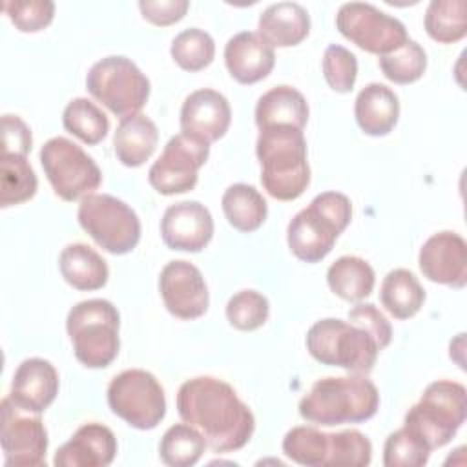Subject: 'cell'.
Masks as SVG:
<instances>
[{
    "label": "cell",
    "instance_id": "6da1fadb",
    "mask_svg": "<svg viewBox=\"0 0 467 467\" xmlns=\"http://www.w3.org/2000/svg\"><path fill=\"white\" fill-rule=\"evenodd\" d=\"M177 412L195 427L213 452L224 454L243 449L255 429L248 405L226 381L213 376L186 379L177 392Z\"/></svg>",
    "mask_w": 467,
    "mask_h": 467
},
{
    "label": "cell",
    "instance_id": "7a4b0ae2",
    "mask_svg": "<svg viewBox=\"0 0 467 467\" xmlns=\"http://www.w3.org/2000/svg\"><path fill=\"white\" fill-rule=\"evenodd\" d=\"M379 407L376 385L365 374L317 379L299 401V414L314 425L332 427L370 420Z\"/></svg>",
    "mask_w": 467,
    "mask_h": 467
},
{
    "label": "cell",
    "instance_id": "3957f363",
    "mask_svg": "<svg viewBox=\"0 0 467 467\" xmlns=\"http://www.w3.org/2000/svg\"><path fill=\"white\" fill-rule=\"evenodd\" d=\"M255 153L261 164V184L277 201L297 199L310 182L306 140L303 130L272 126L259 130Z\"/></svg>",
    "mask_w": 467,
    "mask_h": 467
},
{
    "label": "cell",
    "instance_id": "277c9868",
    "mask_svg": "<svg viewBox=\"0 0 467 467\" xmlns=\"http://www.w3.org/2000/svg\"><path fill=\"white\" fill-rule=\"evenodd\" d=\"M350 219L352 204L347 195L339 192L316 195L312 202L288 223L286 241L290 252L305 263L325 259Z\"/></svg>",
    "mask_w": 467,
    "mask_h": 467
},
{
    "label": "cell",
    "instance_id": "5b68a950",
    "mask_svg": "<svg viewBox=\"0 0 467 467\" xmlns=\"http://www.w3.org/2000/svg\"><path fill=\"white\" fill-rule=\"evenodd\" d=\"M119 327V310L108 299L80 301L66 317L75 358L88 368H104L113 363L120 348Z\"/></svg>",
    "mask_w": 467,
    "mask_h": 467
},
{
    "label": "cell",
    "instance_id": "8992f818",
    "mask_svg": "<svg viewBox=\"0 0 467 467\" xmlns=\"http://www.w3.org/2000/svg\"><path fill=\"white\" fill-rule=\"evenodd\" d=\"M467 414V390L462 383L438 379L427 385L420 401L405 414L403 427L431 451L447 445Z\"/></svg>",
    "mask_w": 467,
    "mask_h": 467
},
{
    "label": "cell",
    "instance_id": "52a82bcc",
    "mask_svg": "<svg viewBox=\"0 0 467 467\" xmlns=\"http://www.w3.org/2000/svg\"><path fill=\"white\" fill-rule=\"evenodd\" d=\"M306 350L323 365L356 374L370 372L379 354L376 339L367 330L337 317L319 319L308 328Z\"/></svg>",
    "mask_w": 467,
    "mask_h": 467
},
{
    "label": "cell",
    "instance_id": "ba28073f",
    "mask_svg": "<svg viewBox=\"0 0 467 467\" xmlns=\"http://www.w3.org/2000/svg\"><path fill=\"white\" fill-rule=\"evenodd\" d=\"M86 88L113 115L126 119L142 109L150 97L148 77L128 57L111 55L95 62L86 77Z\"/></svg>",
    "mask_w": 467,
    "mask_h": 467
},
{
    "label": "cell",
    "instance_id": "9c48e42d",
    "mask_svg": "<svg viewBox=\"0 0 467 467\" xmlns=\"http://www.w3.org/2000/svg\"><path fill=\"white\" fill-rule=\"evenodd\" d=\"M78 224L106 252L122 255L140 239V221L131 206L108 193L86 195L78 204Z\"/></svg>",
    "mask_w": 467,
    "mask_h": 467
},
{
    "label": "cell",
    "instance_id": "30bf717a",
    "mask_svg": "<svg viewBox=\"0 0 467 467\" xmlns=\"http://www.w3.org/2000/svg\"><path fill=\"white\" fill-rule=\"evenodd\" d=\"M108 405L113 414L139 431L155 429L166 414L164 389L142 368H128L108 385Z\"/></svg>",
    "mask_w": 467,
    "mask_h": 467
},
{
    "label": "cell",
    "instance_id": "8fae6325",
    "mask_svg": "<svg viewBox=\"0 0 467 467\" xmlns=\"http://www.w3.org/2000/svg\"><path fill=\"white\" fill-rule=\"evenodd\" d=\"M40 164L51 188L64 201L84 199L102 182L97 162L66 137H53L44 142L40 148Z\"/></svg>",
    "mask_w": 467,
    "mask_h": 467
},
{
    "label": "cell",
    "instance_id": "7c38bea8",
    "mask_svg": "<svg viewBox=\"0 0 467 467\" xmlns=\"http://www.w3.org/2000/svg\"><path fill=\"white\" fill-rule=\"evenodd\" d=\"M339 33L367 53L387 55L409 40L403 22L367 2H347L337 9Z\"/></svg>",
    "mask_w": 467,
    "mask_h": 467
},
{
    "label": "cell",
    "instance_id": "4fadbf2b",
    "mask_svg": "<svg viewBox=\"0 0 467 467\" xmlns=\"http://www.w3.org/2000/svg\"><path fill=\"white\" fill-rule=\"evenodd\" d=\"M210 155V144L192 135L179 133L171 137L159 159L148 171L150 184L162 195L184 193L195 188L199 168Z\"/></svg>",
    "mask_w": 467,
    "mask_h": 467
},
{
    "label": "cell",
    "instance_id": "5bb4252c",
    "mask_svg": "<svg viewBox=\"0 0 467 467\" xmlns=\"http://www.w3.org/2000/svg\"><path fill=\"white\" fill-rule=\"evenodd\" d=\"M2 431L0 441L5 465L13 467H40L46 465L47 431L40 414L16 407L9 396L0 403Z\"/></svg>",
    "mask_w": 467,
    "mask_h": 467
},
{
    "label": "cell",
    "instance_id": "9a60e30c",
    "mask_svg": "<svg viewBox=\"0 0 467 467\" xmlns=\"http://www.w3.org/2000/svg\"><path fill=\"white\" fill-rule=\"evenodd\" d=\"M159 292L166 310L179 319H197L208 310V286L201 270L190 261L166 263L159 275Z\"/></svg>",
    "mask_w": 467,
    "mask_h": 467
},
{
    "label": "cell",
    "instance_id": "2e32d148",
    "mask_svg": "<svg viewBox=\"0 0 467 467\" xmlns=\"http://www.w3.org/2000/svg\"><path fill=\"white\" fill-rule=\"evenodd\" d=\"M418 265L429 281L463 288L467 283V243L456 232H438L420 248Z\"/></svg>",
    "mask_w": 467,
    "mask_h": 467
},
{
    "label": "cell",
    "instance_id": "e0dca14e",
    "mask_svg": "<svg viewBox=\"0 0 467 467\" xmlns=\"http://www.w3.org/2000/svg\"><path fill=\"white\" fill-rule=\"evenodd\" d=\"M161 235L171 250L201 252L213 235L212 213L199 201L175 202L161 219Z\"/></svg>",
    "mask_w": 467,
    "mask_h": 467
},
{
    "label": "cell",
    "instance_id": "ac0fdd59",
    "mask_svg": "<svg viewBox=\"0 0 467 467\" xmlns=\"http://www.w3.org/2000/svg\"><path fill=\"white\" fill-rule=\"evenodd\" d=\"M232 109L224 95L215 89L190 93L181 108V133L192 135L208 144L219 140L230 128Z\"/></svg>",
    "mask_w": 467,
    "mask_h": 467
},
{
    "label": "cell",
    "instance_id": "d6986e66",
    "mask_svg": "<svg viewBox=\"0 0 467 467\" xmlns=\"http://www.w3.org/2000/svg\"><path fill=\"white\" fill-rule=\"evenodd\" d=\"M58 394V372L44 358L24 359L13 376L9 400L29 412L42 414Z\"/></svg>",
    "mask_w": 467,
    "mask_h": 467
},
{
    "label": "cell",
    "instance_id": "ffe728a7",
    "mask_svg": "<svg viewBox=\"0 0 467 467\" xmlns=\"http://www.w3.org/2000/svg\"><path fill=\"white\" fill-rule=\"evenodd\" d=\"M117 454V438L102 423H84L75 434L57 449L53 463L57 467H106Z\"/></svg>",
    "mask_w": 467,
    "mask_h": 467
},
{
    "label": "cell",
    "instance_id": "44dd1931",
    "mask_svg": "<svg viewBox=\"0 0 467 467\" xmlns=\"http://www.w3.org/2000/svg\"><path fill=\"white\" fill-rule=\"evenodd\" d=\"M224 62L232 78L241 84H255L274 69L275 53L259 33L241 31L226 42Z\"/></svg>",
    "mask_w": 467,
    "mask_h": 467
},
{
    "label": "cell",
    "instance_id": "7402d4cb",
    "mask_svg": "<svg viewBox=\"0 0 467 467\" xmlns=\"http://www.w3.org/2000/svg\"><path fill=\"white\" fill-rule=\"evenodd\" d=\"M354 115L358 126L372 137L390 133L400 117L398 95L385 84L370 82L356 97Z\"/></svg>",
    "mask_w": 467,
    "mask_h": 467
},
{
    "label": "cell",
    "instance_id": "603a6c76",
    "mask_svg": "<svg viewBox=\"0 0 467 467\" xmlns=\"http://www.w3.org/2000/svg\"><path fill=\"white\" fill-rule=\"evenodd\" d=\"M259 35L272 47H290L303 42L310 31V15L297 2L270 4L259 15Z\"/></svg>",
    "mask_w": 467,
    "mask_h": 467
},
{
    "label": "cell",
    "instance_id": "cb8c5ba5",
    "mask_svg": "<svg viewBox=\"0 0 467 467\" xmlns=\"http://www.w3.org/2000/svg\"><path fill=\"white\" fill-rule=\"evenodd\" d=\"M308 120V102L301 91L281 84L263 93L255 106V124L259 130L272 126H292L303 130Z\"/></svg>",
    "mask_w": 467,
    "mask_h": 467
},
{
    "label": "cell",
    "instance_id": "d4e9b609",
    "mask_svg": "<svg viewBox=\"0 0 467 467\" xmlns=\"http://www.w3.org/2000/svg\"><path fill=\"white\" fill-rule=\"evenodd\" d=\"M157 140L159 131L155 122L142 113H135L122 119L117 126L113 135V150L124 166L137 168L151 157L157 148Z\"/></svg>",
    "mask_w": 467,
    "mask_h": 467
},
{
    "label": "cell",
    "instance_id": "484cf974",
    "mask_svg": "<svg viewBox=\"0 0 467 467\" xmlns=\"http://www.w3.org/2000/svg\"><path fill=\"white\" fill-rule=\"evenodd\" d=\"M58 268L66 283L77 290H99L109 277L106 261L84 243L67 244L58 255Z\"/></svg>",
    "mask_w": 467,
    "mask_h": 467
},
{
    "label": "cell",
    "instance_id": "4316f807",
    "mask_svg": "<svg viewBox=\"0 0 467 467\" xmlns=\"http://www.w3.org/2000/svg\"><path fill=\"white\" fill-rule=\"evenodd\" d=\"M379 299L390 316L396 319H409L423 306L425 290L410 270L394 268L383 277Z\"/></svg>",
    "mask_w": 467,
    "mask_h": 467
},
{
    "label": "cell",
    "instance_id": "83f0119b",
    "mask_svg": "<svg viewBox=\"0 0 467 467\" xmlns=\"http://www.w3.org/2000/svg\"><path fill=\"white\" fill-rule=\"evenodd\" d=\"M330 290L345 301H361L370 296L376 275L372 266L358 255H341L327 270Z\"/></svg>",
    "mask_w": 467,
    "mask_h": 467
},
{
    "label": "cell",
    "instance_id": "f1b7e54d",
    "mask_svg": "<svg viewBox=\"0 0 467 467\" xmlns=\"http://www.w3.org/2000/svg\"><path fill=\"white\" fill-rule=\"evenodd\" d=\"M221 206L228 223L239 232L257 230L268 213L265 197L250 184L235 182L223 193Z\"/></svg>",
    "mask_w": 467,
    "mask_h": 467
},
{
    "label": "cell",
    "instance_id": "f546056e",
    "mask_svg": "<svg viewBox=\"0 0 467 467\" xmlns=\"http://www.w3.org/2000/svg\"><path fill=\"white\" fill-rule=\"evenodd\" d=\"M36 175L26 155L2 153L0 162V206H15L36 193Z\"/></svg>",
    "mask_w": 467,
    "mask_h": 467
},
{
    "label": "cell",
    "instance_id": "4dcf8cb0",
    "mask_svg": "<svg viewBox=\"0 0 467 467\" xmlns=\"http://www.w3.org/2000/svg\"><path fill=\"white\" fill-rule=\"evenodd\" d=\"M423 26L427 35L440 44H452L467 33L465 0H432L427 5Z\"/></svg>",
    "mask_w": 467,
    "mask_h": 467
},
{
    "label": "cell",
    "instance_id": "1f68e13d",
    "mask_svg": "<svg viewBox=\"0 0 467 467\" xmlns=\"http://www.w3.org/2000/svg\"><path fill=\"white\" fill-rule=\"evenodd\" d=\"M206 449L202 434L190 423L171 425L161 438L159 456L162 463L170 467H192L195 465Z\"/></svg>",
    "mask_w": 467,
    "mask_h": 467
},
{
    "label": "cell",
    "instance_id": "d6a6232c",
    "mask_svg": "<svg viewBox=\"0 0 467 467\" xmlns=\"http://www.w3.org/2000/svg\"><path fill=\"white\" fill-rule=\"evenodd\" d=\"M62 124L66 131L86 144L100 142L109 131V120L106 113L95 102L84 97H77L67 102L62 113Z\"/></svg>",
    "mask_w": 467,
    "mask_h": 467
},
{
    "label": "cell",
    "instance_id": "836d02e7",
    "mask_svg": "<svg viewBox=\"0 0 467 467\" xmlns=\"http://www.w3.org/2000/svg\"><path fill=\"white\" fill-rule=\"evenodd\" d=\"M283 452L299 465L325 467L328 454V432L308 425L294 427L283 438Z\"/></svg>",
    "mask_w": 467,
    "mask_h": 467
},
{
    "label": "cell",
    "instance_id": "e575fe53",
    "mask_svg": "<svg viewBox=\"0 0 467 467\" xmlns=\"http://www.w3.org/2000/svg\"><path fill=\"white\" fill-rule=\"evenodd\" d=\"M378 62H379L383 75L390 82L410 84V82H416L418 78H421V75L425 73L427 53L418 42L409 38L405 44H401L394 51L381 55L378 58Z\"/></svg>",
    "mask_w": 467,
    "mask_h": 467
},
{
    "label": "cell",
    "instance_id": "d590c367",
    "mask_svg": "<svg viewBox=\"0 0 467 467\" xmlns=\"http://www.w3.org/2000/svg\"><path fill=\"white\" fill-rule=\"evenodd\" d=\"M370 460L372 443L363 432L356 429L328 432L325 467H367Z\"/></svg>",
    "mask_w": 467,
    "mask_h": 467
},
{
    "label": "cell",
    "instance_id": "8d00e7d4",
    "mask_svg": "<svg viewBox=\"0 0 467 467\" xmlns=\"http://www.w3.org/2000/svg\"><path fill=\"white\" fill-rule=\"evenodd\" d=\"M171 58L186 71H201L212 64L215 42L210 33L199 27H188L175 35L170 47Z\"/></svg>",
    "mask_w": 467,
    "mask_h": 467
},
{
    "label": "cell",
    "instance_id": "74e56055",
    "mask_svg": "<svg viewBox=\"0 0 467 467\" xmlns=\"http://www.w3.org/2000/svg\"><path fill=\"white\" fill-rule=\"evenodd\" d=\"M268 299L257 290H241L226 303V319L237 330H255L268 319Z\"/></svg>",
    "mask_w": 467,
    "mask_h": 467
},
{
    "label": "cell",
    "instance_id": "f35d334b",
    "mask_svg": "<svg viewBox=\"0 0 467 467\" xmlns=\"http://www.w3.org/2000/svg\"><path fill=\"white\" fill-rule=\"evenodd\" d=\"M431 449L414 436L409 429L401 427L389 434L383 445L385 467H421L427 463Z\"/></svg>",
    "mask_w": 467,
    "mask_h": 467
},
{
    "label": "cell",
    "instance_id": "ab89813d",
    "mask_svg": "<svg viewBox=\"0 0 467 467\" xmlns=\"http://www.w3.org/2000/svg\"><path fill=\"white\" fill-rule=\"evenodd\" d=\"M323 77L337 93H348L358 77V58L339 44H330L323 55Z\"/></svg>",
    "mask_w": 467,
    "mask_h": 467
},
{
    "label": "cell",
    "instance_id": "60d3db41",
    "mask_svg": "<svg viewBox=\"0 0 467 467\" xmlns=\"http://www.w3.org/2000/svg\"><path fill=\"white\" fill-rule=\"evenodd\" d=\"M4 11L16 29L35 33L51 24L55 16V4L51 0H13L4 2Z\"/></svg>",
    "mask_w": 467,
    "mask_h": 467
},
{
    "label": "cell",
    "instance_id": "b9f144b4",
    "mask_svg": "<svg viewBox=\"0 0 467 467\" xmlns=\"http://www.w3.org/2000/svg\"><path fill=\"white\" fill-rule=\"evenodd\" d=\"M348 321L367 330L383 350L392 339V327L389 319L372 303H358L348 310Z\"/></svg>",
    "mask_w": 467,
    "mask_h": 467
},
{
    "label": "cell",
    "instance_id": "7bdbcfd3",
    "mask_svg": "<svg viewBox=\"0 0 467 467\" xmlns=\"http://www.w3.org/2000/svg\"><path fill=\"white\" fill-rule=\"evenodd\" d=\"M33 137L27 124L16 115L2 117V153L26 155L31 151Z\"/></svg>",
    "mask_w": 467,
    "mask_h": 467
},
{
    "label": "cell",
    "instance_id": "ee69618b",
    "mask_svg": "<svg viewBox=\"0 0 467 467\" xmlns=\"http://www.w3.org/2000/svg\"><path fill=\"white\" fill-rule=\"evenodd\" d=\"M190 4L188 0H140L139 9L146 20L155 26H170L179 22Z\"/></svg>",
    "mask_w": 467,
    "mask_h": 467
}]
</instances>
